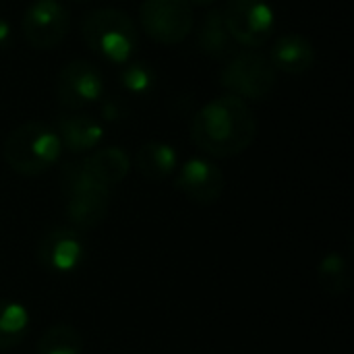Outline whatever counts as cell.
Instances as JSON below:
<instances>
[{
	"mask_svg": "<svg viewBox=\"0 0 354 354\" xmlns=\"http://www.w3.org/2000/svg\"><path fill=\"white\" fill-rule=\"evenodd\" d=\"M257 135V118L245 100L222 95L207 102L191 122L193 143L216 158H232L251 147Z\"/></svg>",
	"mask_w": 354,
	"mask_h": 354,
	"instance_id": "6da1fadb",
	"label": "cell"
},
{
	"mask_svg": "<svg viewBox=\"0 0 354 354\" xmlns=\"http://www.w3.org/2000/svg\"><path fill=\"white\" fill-rule=\"evenodd\" d=\"M81 35L93 54L112 64L129 62L139 46L137 25L127 12L116 8L91 10L83 19Z\"/></svg>",
	"mask_w": 354,
	"mask_h": 354,
	"instance_id": "7a4b0ae2",
	"label": "cell"
},
{
	"mask_svg": "<svg viewBox=\"0 0 354 354\" xmlns=\"http://www.w3.org/2000/svg\"><path fill=\"white\" fill-rule=\"evenodd\" d=\"M60 187L66 197V218L75 230H93L104 222L110 189L97 183L83 162H71L64 166Z\"/></svg>",
	"mask_w": 354,
	"mask_h": 354,
	"instance_id": "3957f363",
	"label": "cell"
},
{
	"mask_svg": "<svg viewBox=\"0 0 354 354\" xmlns=\"http://www.w3.org/2000/svg\"><path fill=\"white\" fill-rule=\"evenodd\" d=\"M60 149V139L52 127L44 122H25L6 137L4 160L17 174L37 176L56 164Z\"/></svg>",
	"mask_w": 354,
	"mask_h": 354,
	"instance_id": "277c9868",
	"label": "cell"
},
{
	"mask_svg": "<svg viewBox=\"0 0 354 354\" xmlns=\"http://www.w3.org/2000/svg\"><path fill=\"white\" fill-rule=\"evenodd\" d=\"M276 68L272 66L270 58L247 50L236 54L220 75V83L241 100H266L276 87Z\"/></svg>",
	"mask_w": 354,
	"mask_h": 354,
	"instance_id": "5b68a950",
	"label": "cell"
},
{
	"mask_svg": "<svg viewBox=\"0 0 354 354\" xmlns=\"http://www.w3.org/2000/svg\"><path fill=\"white\" fill-rule=\"evenodd\" d=\"M222 17L232 39L245 48L268 44L276 27L274 8L268 0H228Z\"/></svg>",
	"mask_w": 354,
	"mask_h": 354,
	"instance_id": "8992f818",
	"label": "cell"
},
{
	"mask_svg": "<svg viewBox=\"0 0 354 354\" xmlns=\"http://www.w3.org/2000/svg\"><path fill=\"white\" fill-rule=\"evenodd\" d=\"M139 19L151 39L172 46L191 33L193 6L187 0H143Z\"/></svg>",
	"mask_w": 354,
	"mask_h": 354,
	"instance_id": "52a82bcc",
	"label": "cell"
},
{
	"mask_svg": "<svg viewBox=\"0 0 354 354\" xmlns=\"http://www.w3.org/2000/svg\"><path fill=\"white\" fill-rule=\"evenodd\" d=\"M21 29L25 39L39 50L58 46L71 29V15L58 0H35L23 15Z\"/></svg>",
	"mask_w": 354,
	"mask_h": 354,
	"instance_id": "ba28073f",
	"label": "cell"
},
{
	"mask_svg": "<svg viewBox=\"0 0 354 354\" xmlns=\"http://www.w3.org/2000/svg\"><path fill=\"white\" fill-rule=\"evenodd\" d=\"M104 77L97 66L87 60L68 62L56 79L58 102L66 108H83L104 95Z\"/></svg>",
	"mask_w": 354,
	"mask_h": 354,
	"instance_id": "9c48e42d",
	"label": "cell"
},
{
	"mask_svg": "<svg viewBox=\"0 0 354 354\" xmlns=\"http://www.w3.org/2000/svg\"><path fill=\"white\" fill-rule=\"evenodd\" d=\"M174 185L187 199L209 205L224 193V174L214 162L205 158H191L183 164Z\"/></svg>",
	"mask_w": 354,
	"mask_h": 354,
	"instance_id": "30bf717a",
	"label": "cell"
},
{
	"mask_svg": "<svg viewBox=\"0 0 354 354\" xmlns=\"http://www.w3.org/2000/svg\"><path fill=\"white\" fill-rule=\"evenodd\" d=\"M85 255V245L75 228H54L41 241L37 249L39 263L58 274H68L79 268Z\"/></svg>",
	"mask_w": 354,
	"mask_h": 354,
	"instance_id": "8fae6325",
	"label": "cell"
},
{
	"mask_svg": "<svg viewBox=\"0 0 354 354\" xmlns=\"http://www.w3.org/2000/svg\"><path fill=\"white\" fill-rule=\"evenodd\" d=\"M270 62L276 71L301 75L315 64V48L305 35L286 33L274 41L270 50Z\"/></svg>",
	"mask_w": 354,
	"mask_h": 354,
	"instance_id": "7c38bea8",
	"label": "cell"
},
{
	"mask_svg": "<svg viewBox=\"0 0 354 354\" xmlns=\"http://www.w3.org/2000/svg\"><path fill=\"white\" fill-rule=\"evenodd\" d=\"M60 145L71 149L73 153H83L93 149L102 137H104V127L85 114H66L58 118V131H56Z\"/></svg>",
	"mask_w": 354,
	"mask_h": 354,
	"instance_id": "4fadbf2b",
	"label": "cell"
},
{
	"mask_svg": "<svg viewBox=\"0 0 354 354\" xmlns=\"http://www.w3.org/2000/svg\"><path fill=\"white\" fill-rule=\"evenodd\" d=\"M197 46L203 54H207L212 58H226L228 54L234 52L236 41L232 39V35L224 23L222 10L214 8L203 17L199 31H197Z\"/></svg>",
	"mask_w": 354,
	"mask_h": 354,
	"instance_id": "5bb4252c",
	"label": "cell"
},
{
	"mask_svg": "<svg viewBox=\"0 0 354 354\" xmlns=\"http://www.w3.org/2000/svg\"><path fill=\"white\" fill-rule=\"evenodd\" d=\"M83 166L87 172L108 189L116 183H120L129 170H131V160L124 149L120 147H104L93 151L87 160H83Z\"/></svg>",
	"mask_w": 354,
	"mask_h": 354,
	"instance_id": "9a60e30c",
	"label": "cell"
},
{
	"mask_svg": "<svg viewBox=\"0 0 354 354\" xmlns=\"http://www.w3.org/2000/svg\"><path fill=\"white\" fill-rule=\"evenodd\" d=\"M135 168L147 180H164L176 168V151L162 141H149L139 147L135 156Z\"/></svg>",
	"mask_w": 354,
	"mask_h": 354,
	"instance_id": "2e32d148",
	"label": "cell"
},
{
	"mask_svg": "<svg viewBox=\"0 0 354 354\" xmlns=\"http://www.w3.org/2000/svg\"><path fill=\"white\" fill-rule=\"evenodd\" d=\"M29 315L12 301H0V351L15 348L27 334Z\"/></svg>",
	"mask_w": 354,
	"mask_h": 354,
	"instance_id": "e0dca14e",
	"label": "cell"
},
{
	"mask_svg": "<svg viewBox=\"0 0 354 354\" xmlns=\"http://www.w3.org/2000/svg\"><path fill=\"white\" fill-rule=\"evenodd\" d=\"M83 353V340L81 334L66 326L58 324L44 332L37 344V354H81Z\"/></svg>",
	"mask_w": 354,
	"mask_h": 354,
	"instance_id": "ac0fdd59",
	"label": "cell"
},
{
	"mask_svg": "<svg viewBox=\"0 0 354 354\" xmlns=\"http://www.w3.org/2000/svg\"><path fill=\"white\" fill-rule=\"evenodd\" d=\"M156 83H158V75L149 62H145V60L124 62V66L120 71V85L129 93L147 95L156 89Z\"/></svg>",
	"mask_w": 354,
	"mask_h": 354,
	"instance_id": "d6986e66",
	"label": "cell"
},
{
	"mask_svg": "<svg viewBox=\"0 0 354 354\" xmlns=\"http://www.w3.org/2000/svg\"><path fill=\"white\" fill-rule=\"evenodd\" d=\"M319 282L322 286L332 292V295H342L346 292V288L351 286V274H348V266L346 261L336 255V253H330L322 259L319 263Z\"/></svg>",
	"mask_w": 354,
	"mask_h": 354,
	"instance_id": "ffe728a7",
	"label": "cell"
},
{
	"mask_svg": "<svg viewBox=\"0 0 354 354\" xmlns=\"http://www.w3.org/2000/svg\"><path fill=\"white\" fill-rule=\"evenodd\" d=\"M127 106L120 102V100H112V97H108V100H104L102 102V116L106 118V120H110V122H118V120H122L124 116H127Z\"/></svg>",
	"mask_w": 354,
	"mask_h": 354,
	"instance_id": "44dd1931",
	"label": "cell"
},
{
	"mask_svg": "<svg viewBox=\"0 0 354 354\" xmlns=\"http://www.w3.org/2000/svg\"><path fill=\"white\" fill-rule=\"evenodd\" d=\"M10 37H12V31H10L8 21L0 19V48H6L8 41H10Z\"/></svg>",
	"mask_w": 354,
	"mask_h": 354,
	"instance_id": "7402d4cb",
	"label": "cell"
},
{
	"mask_svg": "<svg viewBox=\"0 0 354 354\" xmlns=\"http://www.w3.org/2000/svg\"><path fill=\"white\" fill-rule=\"evenodd\" d=\"M191 6H212L216 0H187Z\"/></svg>",
	"mask_w": 354,
	"mask_h": 354,
	"instance_id": "603a6c76",
	"label": "cell"
},
{
	"mask_svg": "<svg viewBox=\"0 0 354 354\" xmlns=\"http://www.w3.org/2000/svg\"><path fill=\"white\" fill-rule=\"evenodd\" d=\"M73 2H87V0H73Z\"/></svg>",
	"mask_w": 354,
	"mask_h": 354,
	"instance_id": "cb8c5ba5",
	"label": "cell"
}]
</instances>
